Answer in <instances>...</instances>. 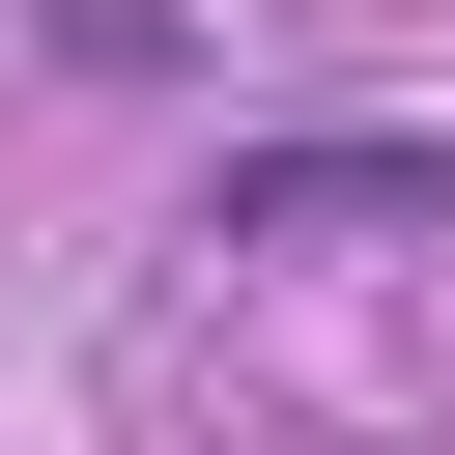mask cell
<instances>
[{
  "mask_svg": "<svg viewBox=\"0 0 455 455\" xmlns=\"http://www.w3.org/2000/svg\"><path fill=\"white\" fill-rule=\"evenodd\" d=\"M199 228L228 256H370V228H455V142L427 114H284V142L199 171Z\"/></svg>",
  "mask_w": 455,
  "mask_h": 455,
  "instance_id": "cell-1",
  "label": "cell"
}]
</instances>
